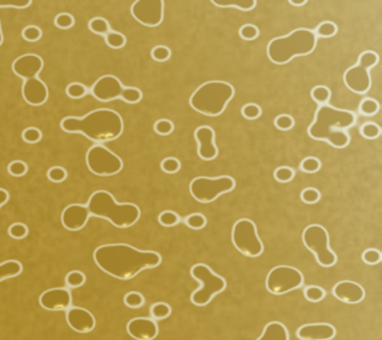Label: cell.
I'll return each mask as SVG.
<instances>
[{"instance_id":"cell-1","label":"cell","mask_w":382,"mask_h":340,"mask_svg":"<svg viewBox=\"0 0 382 340\" xmlns=\"http://www.w3.org/2000/svg\"><path fill=\"white\" fill-rule=\"evenodd\" d=\"M94 259L104 272L113 278L128 280L141 271L155 268L161 256L155 252H143L125 244H104L95 250Z\"/></svg>"},{"instance_id":"cell-2","label":"cell","mask_w":382,"mask_h":340,"mask_svg":"<svg viewBox=\"0 0 382 340\" xmlns=\"http://www.w3.org/2000/svg\"><path fill=\"white\" fill-rule=\"evenodd\" d=\"M60 126L67 133H82L96 142L117 138L124 129L120 114L111 109H98L80 118L68 116Z\"/></svg>"},{"instance_id":"cell-3","label":"cell","mask_w":382,"mask_h":340,"mask_svg":"<svg viewBox=\"0 0 382 340\" xmlns=\"http://www.w3.org/2000/svg\"><path fill=\"white\" fill-rule=\"evenodd\" d=\"M90 214L109 220L120 228H131L140 218V209L135 204H117L111 193L98 190L90 197L87 204Z\"/></svg>"},{"instance_id":"cell-4","label":"cell","mask_w":382,"mask_h":340,"mask_svg":"<svg viewBox=\"0 0 382 340\" xmlns=\"http://www.w3.org/2000/svg\"><path fill=\"white\" fill-rule=\"evenodd\" d=\"M316 46V34L306 28H298L289 35L270 40L266 52L270 62L282 66L296 56H306L312 54Z\"/></svg>"},{"instance_id":"cell-5","label":"cell","mask_w":382,"mask_h":340,"mask_svg":"<svg viewBox=\"0 0 382 340\" xmlns=\"http://www.w3.org/2000/svg\"><path fill=\"white\" fill-rule=\"evenodd\" d=\"M233 96L234 88L229 82L215 80L200 85L192 94L189 104L196 112L215 117L225 110L226 105Z\"/></svg>"},{"instance_id":"cell-6","label":"cell","mask_w":382,"mask_h":340,"mask_svg":"<svg viewBox=\"0 0 382 340\" xmlns=\"http://www.w3.org/2000/svg\"><path fill=\"white\" fill-rule=\"evenodd\" d=\"M355 122V116L349 110L333 108L330 105H321L316 113L314 122L309 128V136L313 140L326 141L327 136L334 128L347 129Z\"/></svg>"},{"instance_id":"cell-7","label":"cell","mask_w":382,"mask_h":340,"mask_svg":"<svg viewBox=\"0 0 382 340\" xmlns=\"http://www.w3.org/2000/svg\"><path fill=\"white\" fill-rule=\"evenodd\" d=\"M191 275L200 282V287L191 296L192 303L195 306L203 307V306L209 304L216 295L221 294L222 291L225 290L226 282L224 278L215 274L207 264H203V263L195 264L192 267Z\"/></svg>"},{"instance_id":"cell-8","label":"cell","mask_w":382,"mask_h":340,"mask_svg":"<svg viewBox=\"0 0 382 340\" xmlns=\"http://www.w3.org/2000/svg\"><path fill=\"white\" fill-rule=\"evenodd\" d=\"M236 181L229 176L222 177H197L191 182L189 190L192 197L197 202L201 204H209L213 202L221 194L229 193L234 189Z\"/></svg>"},{"instance_id":"cell-9","label":"cell","mask_w":382,"mask_h":340,"mask_svg":"<svg viewBox=\"0 0 382 340\" xmlns=\"http://www.w3.org/2000/svg\"><path fill=\"white\" fill-rule=\"evenodd\" d=\"M302 242L305 248H309L316 256L317 263L322 267L334 266L337 256L329 248L327 232L320 224H310L304 230Z\"/></svg>"},{"instance_id":"cell-10","label":"cell","mask_w":382,"mask_h":340,"mask_svg":"<svg viewBox=\"0 0 382 340\" xmlns=\"http://www.w3.org/2000/svg\"><path fill=\"white\" fill-rule=\"evenodd\" d=\"M232 242L238 252L249 258L260 256L264 252L262 242L257 236L256 224L250 220H240L234 224Z\"/></svg>"},{"instance_id":"cell-11","label":"cell","mask_w":382,"mask_h":340,"mask_svg":"<svg viewBox=\"0 0 382 340\" xmlns=\"http://www.w3.org/2000/svg\"><path fill=\"white\" fill-rule=\"evenodd\" d=\"M87 166L96 176L109 177L120 173L123 161L104 145H95L87 153Z\"/></svg>"},{"instance_id":"cell-12","label":"cell","mask_w":382,"mask_h":340,"mask_svg":"<svg viewBox=\"0 0 382 340\" xmlns=\"http://www.w3.org/2000/svg\"><path fill=\"white\" fill-rule=\"evenodd\" d=\"M304 276L294 267L277 266L266 276V288L273 295H284L302 286Z\"/></svg>"},{"instance_id":"cell-13","label":"cell","mask_w":382,"mask_h":340,"mask_svg":"<svg viewBox=\"0 0 382 340\" xmlns=\"http://www.w3.org/2000/svg\"><path fill=\"white\" fill-rule=\"evenodd\" d=\"M132 16L145 27L160 26L164 18L163 0H136L131 8Z\"/></svg>"},{"instance_id":"cell-14","label":"cell","mask_w":382,"mask_h":340,"mask_svg":"<svg viewBox=\"0 0 382 340\" xmlns=\"http://www.w3.org/2000/svg\"><path fill=\"white\" fill-rule=\"evenodd\" d=\"M123 89H124V86H123L119 78L112 76V74H107V76H103L95 82L94 86H92V94L99 101L108 102V101L120 98Z\"/></svg>"},{"instance_id":"cell-15","label":"cell","mask_w":382,"mask_h":340,"mask_svg":"<svg viewBox=\"0 0 382 340\" xmlns=\"http://www.w3.org/2000/svg\"><path fill=\"white\" fill-rule=\"evenodd\" d=\"M39 303L43 308L48 311H66L71 308L72 296L68 288L59 287V288L44 291L43 294L40 295Z\"/></svg>"},{"instance_id":"cell-16","label":"cell","mask_w":382,"mask_h":340,"mask_svg":"<svg viewBox=\"0 0 382 340\" xmlns=\"http://www.w3.org/2000/svg\"><path fill=\"white\" fill-rule=\"evenodd\" d=\"M90 210L86 205H74L67 206L62 212V224L63 226L70 230V232H79L82 230L86 224L90 220Z\"/></svg>"},{"instance_id":"cell-17","label":"cell","mask_w":382,"mask_h":340,"mask_svg":"<svg viewBox=\"0 0 382 340\" xmlns=\"http://www.w3.org/2000/svg\"><path fill=\"white\" fill-rule=\"evenodd\" d=\"M43 58L40 56L28 54L16 58L14 64H12V70L19 78L27 80V78H38L40 70H43Z\"/></svg>"},{"instance_id":"cell-18","label":"cell","mask_w":382,"mask_h":340,"mask_svg":"<svg viewBox=\"0 0 382 340\" xmlns=\"http://www.w3.org/2000/svg\"><path fill=\"white\" fill-rule=\"evenodd\" d=\"M67 323L71 328L80 334L91 332L96 326V319L90 311L82 307H71L67 310Z\"/></svg>"},{"instance_id":"cell-19","label":"cell","mask_w":382,"mask_h":340,"mask_svg":"<svg viewBox=\"0 0 382 340\" xmlns=\"http://www.w3.org/2000/svg\"><path fill=\"white\" fill-rule=\"evenodd\" d=\"M343 82L347 88L354 93H366L371 86L369 70L359 66H350L343 74Z\"/></svg>"},{"instance_id":"cell-20","label":"cell","mask_w":382,"mask_h":340,"mask_svg":"<svg viewBox=\"0 0 382 340\" xmlns=\"http://www.w3.org/2000/svg\"><path fill=\"white\" fill-rule=\"evenodd\" d=\"M127 332L136 340H153L159 334V328L153 319L135 318L127 326Z\"/></svg>"},{"instance_id":"cell-21","label":"cell","mask_w":382,"mask_h":340,"mask_svg":"<svg viewBox=\"0 0 382 340\" xmlns=\"http://www.w3.org/2000/svg\"><path fill=\"white\" fill-rule=\"evenodd\" d=\"M195 138L199 144V156L205 161L217 157V146L215 144V132L211 126H200L196 129Z\"/></svg>"},{"instance_id":"cell-22","label":"cell","mask_w":382,"mask_h":340,"mask_svg":"<svg viewBox=\"0 0 382 340\" xmlns=\"http://www.w3.org/2000/svg\"><path fill=\"white\" fill-rule=\"evenodd\" d=\"M22 94L23 98L31 105H42L44 104L48 98V89L47 85L44 84L40 78H27L22 88Z\"/></svg>"},{"instance_id":"cell-23","label":"cell","mask_w":382,"mask_h":340,"mask_svg":"<svg viewBox=\"0 0 382 340\" xmlns=\"http://www.w3.org/2000/svg\"><path fill=\"white\" fill-rule=\"evenodd\" d=\"M333 295L343 303L357 304L359 302H362V299L365 298V291L357 283L350 282V280H342L334 286Z\"/></svg>"},{"instance_id":"cell-24","label":"cell","mask_w":382,"mask_h":340,"mask_svg":"<svg viewBox=\"0 0 382 340\" xmlns=\"http://www.w3.org/2000/svg\"><path fill=\"white\" fill-rule=\"evenodd\" d=\"M300 340H331L335 336V328L327 323H312L297 330Z\"/></svg>"},{"instance_id":"cell-25","label":"cell","mask_w":382,"mask_h":340,"mask_svg":"<svg viewBox=\"0 0 382 340\" xmlns=\"http://www.w3.org/2000/svg\"><path fill=\"white\" fill-rule=\"evenodd\" d=\"M257 340H289L288 330L282 323L270 322L265 326L264 332Z\"/></svg>"},{"instance_id":"cell-26","label":"cell","mask_w":382,"mask_h":340,"mask_svg":"<svg viewBox=\"0 0 382 340\" xmlns=\"http://www.w3.org/2000/svg\"><path fill=\"white\" fill-rule=\"evenodd\" d=\"M22 271H23V266L18 260H7V262L0 263V282L19 276Z\"/></svg>"},{"instance_id":"cell-27","label":"cell","mask_w":382,"mask_h":340,"mask_svg":"<svg viewBox=\"0 0 382 340\" xmlns=\"http://www.w3.org/2000/svg\"><path fill=\"white\" fill-rule=\"evenodd\" d=\"M217 7H236L242 11H250L256 7V0H211Z\"/></svg>"},{"instance_id":"cell-28","label":"cell","mask_w":382,"mask_h":340,"mask_svg":"<svg viewBox=\"0 0 382 340\" xmlns=\"http://www.w3.org/2000/svg\"><path fill=\"white\" fill-rule=\"evenodd\" d=\"M326 141L330 144L331 146L345 148L350 142V137H349V134H347L345 130H342V129H341V130H339V129H333V130L329 133V136H327Z\"/></svg>"},{"instance_id":"cell-29","label":"cell","mask_w":382,"mask_h":340,"mask_svg":"<svg viewBox=\"0 0 382 340\" xmlns=\"http://www.w3.org/2000/svg\"><path fill=\"white\" fill-rule=\"evenodd\" d=\"M172 308L171 306L167 303H155L151 307V318L155 320H163L167 319L168 316H171Z\"/></svg>"},{"instance_id":"cell-30","label":"cell","mask_w":382,"mask_h":340,"mask_svg":"<svg viewBox=\"0 0 382 340\" xmlns=\"http://www.w3.org/2000/svg\"><path fill=\"white\" fill-rule=\"evenodd\" d=\"M310 96L318 104H326L327 101L330 100V89L325 86V85H317L314 88L312 89V92H310Z\"/></svg>"},{"instance_id":"cell-31","label":"cell","mask_w":382,"mask_h":340,"mask_svg":"<svg viewBox=\"0 0 382 340\" xmlns=\"http://www.w3.org/2000/svg\"><path fill=\"white\" fill-rule=\"evenodd\" d=\"M106 42L109 48H113V50H120L123 46L127 44V39L125 36L120 32H111L106 35Z\"/></svg>"},{"instance_id":"cell-32","label":"cell","mask_w":382,"mask_h":340,"mask_svg":"<svg viewBox=\"0 0 382 340\" xmlns=\"http://www.w3.org/2000/svg\"><path fill=\"white\" fill-rule=\"evenodd\" d=\"M86 283V275L82 271H71L66 276V286L68 288H79Z\"/></svg>"},{"instance_id":"cell-33","label":"cell","mask_w":382,"mask_h":340,"mask_svg":"<svg viewBox=\"0 0 382 340\" xmlns=\"http://www.w3.org/2000/svg\"><path fill=\"white\" fill-rule=\"evenodd\" d=\"M88 27L96 35L106 36L109 32V23L104 18H95V19L91 20Z\"/></svg>"},{"instance_id":"cell-34","label":"cell","mask_w":382,"mask_h":340,"mask_svg":"<svg viewBox=\"0 0 382 340\" xmlns=\"http://www.w3.org/2000/svg\"><path fill=\"white\" fill-rule=\"evenodd\" d=\"M377 62H378V54L373 52V50H366V52L359 54L357 66H362L365 70H369L371 66H377Z\"/></svg>"},{"instance_id":"cell-35","label":"cell","mask_w":382,"mask_h":340,"mask_svg":"<svg viewBox=\"0 0 382 340\" xmlns=\"http://www.w3.org/2000/svg\"><path fill=\"white\" fill-rule=\"evenodd\" d=\"M159 222L164 228H172L180 222V216L177 212H172V210H165L159 216Z\"/></svg>"},{"instance_id":"cell-36","label":"cell","mask_w":382,"mask_h":340,"mask_svg":"<svg viewBox=\"0 0 382 340\" xmlns=\"http://www.w3.org/2000/svg\"><path fill=\"white\" fill-rule=\"evenodd\" d=\"M316 34L317 36L324 38V39L333 38V36L337 34V26H335L333 22H322V23L316 28Z\"/></svg>"},{"instance_id":"cell-37","label":"cell","mask_w":382,"mask_h":340,"mask_svg":"<svg viewBox=\"0 0 382 340\" xmlns=\"http://www.w3.org/2000/svg\"><path fill=\"white\" fill-rule=\"evenodd\" d=\"M141 97H143V93H141L140 89L124 88L123 92H121L120 98H123L128 104H136V102H139L141 100Z\"/></svg>"},{"instance_id":"cell-38","label":"cell","mask_w":382,"mask_h":340,"mask_svg":"<svg viewBox=\"0 0 382 340\" xmlns=\"http://www.w3.org/2000/svg\"><path fill=\"white\" fill-rule=\"evenodd\" d=\"M304 295L306 298V300L313 302V303H317V302H321L325 298V291L324 288H321L318 286H309L305 288Z\"/></svg>"},{"instance_id":"cell-39","label":"cell","mask_w":382,"mask_h":340,"mask_svg":"<svg viewBox=\"0 0 382 340\" xmlns=\"http://www.w3.org/2000/svg\"><path fill=\"white\" fill-rule=\"evenodd\" d=\"M124 304L129 308H140L144 304V296L140 292L132 291L124 296Z\"/></svg>"},{"instance_id":"cell-40","label":"cell","mask_w":382,"mask_h":340,"mask_svg":"<svg viewBox=\"0 0 382 340\" xmlns=\"http://www.w3.org/2000/svg\"><path fill=\"white\" fill-rule=\"evenodd\" d=\"M185 224H187L188 228H193V230H200V228H205L207 224V218L203 216V214H191L185 218Z\"/></svg>"},{"instance_id":"cell-41","label":"cell","mask_w":382,"mask_h":340,"mask_svg":"<svg viewBox=\"0 0 382 340\" xmlns=\"http://www.w3.org/2000/svg\"><path fill=\"white\" fill-rule=\"evenodd\" d=\"M378 109L379 104L373 98H365L359 104V112L365 114V116H373V114L378 112Z\"/></svg>"},{"instance_id":"cell-42","label":"cell","mask_w":382,"mask_h":340,"mask_svg":"<svg viewBox=\"0 0 382 340\" xmlns=\"http://www.w3.org/2000/svg\"><path fill=\"white\" fill-rule=\"evenodd\" d=\"M22 138H23L24 142L27 144H38L40 140L43 138V133L38 128H27L22 133Z\"/></svg>"},{"instance_id":"cell-43","label":"cell","mask_w":382,"mask_h":340,"mask_svg":"<svg viewBox=\"0 0 382 340\" xmlns=\"http://www.w3.org/2000/svg\"><path fill=\"white\" fill-rule=\"evenodd\" d=\"M320 169L321 161L318 158H316V157H306V158L302 160V162H301V170L305 172V173H317Z\"/></svg>"},{"instance_id":"cell-44","label":"cell","mask_w":382,"mask_h":340,"mask_svg":"<svg viewBox=\"0 0 382 340\" xmlns=\"http://www.w3.org/2000/svg\"><path fill=\"white\" fill-rule=\"evenodd\" d=\"M8 234L14 240H23V238H26L28 236V228L24 224L16 222V224H12L8 228Z\"/></svg>"},{"instance_id":"cell-45","label":"cell","mask_w":382,"mask_h":340,"mask_svg":"<svg viewBox=\"0 0 382 340\" xmlns=\"http://www.w3.org/2000/svg\"><path fill=\"white\" fill-rule=\"evenodd\" d=\"M361 134L367 140L377 138L381 134V128L377 124H374V122H365L361 126Z\"/></svg>"},{"instance_id":"cell-46","label":"cell","mask_w":382,"mask_h":340,"mask_svg":"<svg viewBox=\"0 0 382 340\" xmlns=\"http://www.w3.org/2000/svg\"><path fill=\"white\" fill-rule=\"evenodd\" d=\"M75 24V18L71 14H59L56 18H55V26L60 30H68V28L74 27Z\"/></svg>"},{"instance_id":"cell-47","label":"cell","mask_w":382,"mask_h":340,"mask_svg":"<svg viewBox=\"0 0 382 340\" xmlns=\"http://www.w3.org/2000/svg\"><path fill=\"white\" fill-rule=\"evenodd\" d=\"M67 94L71 97V98H75V100H78V98H82L87 94V88L86 85L80 84V82H72L67 86Z\"/></svg>"},{"instance_id":"cell-48","label":"cell","mask_w":382,"mask_h":340,"mask_svg":"<svg viewBox=\"0 0 382 340\" xmlns=\"http://www.w3.org/2000/svg\"><path fill=\"white\" fill-rule=\"evenodd\" d=\"M273 176L276 178V181L285 184V182L292 181L293 177H294V172H293L292 168L280 166L274 170V174H273Z\"/></svg>"},{"instance_id":"cell-49","label":"cell","mask_w":382,"mask_h":340,"mask_svg":"<svg viewBox=\"0 0 382 340\" xmlns=\"http://www.w3.org/2000/svg\"><path fill=\"white\" fill-rule=\"evenodd\" d=\"M181 169V162L175 157H168L161 162V170L168 174H175Z\"/></svg>"},{"instance_id":"cell-50","label":"cell","mask_w":382,"mask_h":340,"mask_svg":"<svg viewBox=\"0 0 382 340\" xmlns=\"http://www.w3.org/2000/svg\"><path fill=\"white\" fill-rule=\"evenodd\" d=\"M241 114L245 117L246 120H256L261 116V108L257 104H246L242 106Z\"/></svg>"},{"instance_id":"cell-51","label":"cell","mask_w":382,"mask_h":340,"mask_svg":"<svg viewBox=\"0 0 382 340\" xmlns=\"http://www.w3.org/2000/svg\"><path fill=\"white\" fill-rule=\"evenodd\" d=\"M321 193L314 188H306V189L302 190L301 193V200L305 202V204H309V205H313V204H317L320 201Z\"/></svg>"},{"instance_id":"cell-52","label":"cell","mask_w":382,"mask_h":340,"mask_svg":"<svg viewBox=\"0 0 382 340\" xmlns=\"http://www.w3.org/2000/svg\"><path fill=\"white\" fill-rule=\"evenodd\" d=\"M274 126L278 130H290L294 126V120L289 114H280L274 118Z\"/></svg>"},{"instance_id":"cell-53","label":"cell","mask_w":382,"mask_h":340,"mask_svg":"<svg viewBox=\"0 0 382 340\" xmlns=\"http://www.w3.org/2000/svg\"><path fill=\"white\" fill-rule=\"evenodd\" d=\"M171 50L165 46H156L151 52V56L156 62H167L168 58H171Z\"/></svg>"},{"instance_id":"cell-54","label":"cell","mask_w":382,"mask_h":340,"mask_svg":"<svg viewBox=\"0 0 382 340\" xmlns=\"http://www.w3.org/2000/svg\"><path fill=\"white\" fill-rule=\"evenodd\" d=\"M27 164L23 162V161H12L8 165V173L14 176V177H23L24 174L27 173Z\"/></svg>"},{"instance_id":"cell-55","label":"cell","mask_w":382,"mask_h":340,"mask_svg":"<svg viewBox=\"0 0 382 340\" xmlns=\"http://www.w3.org/2000/svg\"><path fill=\"white\" fill-rule=\"evenodd\" d=\"M48 180L55 184H60L67 178V170L62 166H54L48 170Z\"/></svg>"},{"instance_id":"cell-56","label":"cell","mask_w":382,"mask_h":340,"mask_svg":"<svg viewBox=\"0 0 382 340\" xmlns=\"http://www.w3.org/2000/svg\"><path fill=\"white\" fill-rule=\"evenodd\" d=\"M22 36L27 42H38L42 38V30L39 27H36V26H28L23 30Z\"/></svg>"},{"instance_id":"cell-57","label":"cell","mask_w":382,"mask_h":340,"mask_svg":"<svg viewBox=\"0 0 382 340\" xmlns=\"http://www.w3.org/2000/svg\"><path fill=\"white\" fill-rule=\"evenodd\" d=\"M362 260L363 263L370 264V266L378 264V263L381 262V252H379L378 250H375V248H369L366 252H363Z\"/></svg>"},{"instance_id":"cell-58","label":"cell","mask_w":382,"mask_h":340,"mask_svg":"<svg viewBox=\"0 0 382 340\" xmlns=\"http://www.w3.org/2000/svg\"><path fill=\"white\" fill-rule=\"evenodd\" d=\"M238 34L244 40H254L258 36V28L253 24H245L240 28Z\"/></svg>"},{"instance_id":"cell-59","label":"cell","mask_w":382,"mask_h":340,"mask_svg":"<svg viewBox=\"0 0 382 340\" xmlns=\"http://www.w3.org/2000/svg\"><path fill=\"white\" fill-rule=\"evenodd\" d=\"M155 132L160 136L171 134L172 132H173V122L169 120H165V118L156 121V124H155Z\"/></svg>"},{"instance_id":"cell-60","label":"cell","mask_w":382,"mask_h":340,"mask_svg":"<svg viewBox=\"0 0 382 340\" xmlns=\"http://www.w3.org/2000/svg\"><path fill=\"white\" fill-rule=\"evenodd\" d=\"M32 0H0V7L27 8L31 6Z\"/></svg>"},{"instance_id":"cell-61","label":"cell","mask_w":382,"mask_h":340,"mask_svg":"<svg viewBox=\"0 0 382 340\" xmlns=\"http://www.w3.org/2000/svg\"><path fill=\"white\" fill-rule=\"evenodd\" d=\"M8 200H10V194H8L7 190L0 189V208L6 205L8 202Z\"/></svg>"},{"instance_id":"cell-62","label":"cell","mask_w":382,"mask_h":340,"mask_svg":"<svg viewBox=\"0 0 382 340\" xmlns=\"http://www.w3.org/2000/svg\"><path fill=\"white\" fill-rule=\"evenodd\" d=\"M288 2L294 7H302V6L308 3V0H288Z\"/></svg>"},{"instance_id":"cell-63","label":"cell","mask_w":382,"mask_h":340,"mask_svg":"<svg viewBox=\"0 0 382 340\" xmlns=\"http://www.w3.org/2000/svg\"><path fill=\"white\" fill-rule=\"evenodd\" d=\"M2 42H3V34H2V26H0V46H2Z\"/></svg>"}]
</instances>
